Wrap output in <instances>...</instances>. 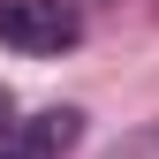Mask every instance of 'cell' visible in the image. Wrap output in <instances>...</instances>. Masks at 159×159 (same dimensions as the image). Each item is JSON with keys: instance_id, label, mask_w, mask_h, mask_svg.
I'll list each match as a JSON object with an SVG mask.
<instances>
[{"instance_id": "1", "label": "cell", "mask_w": 159, "mask_h": 159, "mask_svg": "<svg viewBox=\"0 0 159 159\" xmlns=\"http://www.w3.org/2000/svg\"><path fill=\"white\" fill-rule=\"evenodd\" d=\"M84 38L76 0H0V46L15 53H68Z\"/></svg>"}, {"instance_id": "2", "label": "cell", "mask_w": 159, "mask_h": 159, "mask_svg": "<svg viewBox=\"0 0 159 159\" xmlns=\"http://www.w3.org/2000/svg\"><path fill=\"white\" fill-rule=\"evenodd\" d=\"M76 129H84L76 106H46V114H30V121H8V129H0V159H61L76 144Z\"/></svg>"}, {"instance_id": "3", "label": "cell", "mask_w": 159, "mask_h": 159, "mask_svg": "<svg viewBox=\"0 0 159 159\" xmlns=\"http://www.w3.org/2000/svg\"><path fill=\"white\" fill-rule=\"evenodd\" d=\"M15 121V98H8V84H0V129H8Z\"/></svg>"}]
</instances>
